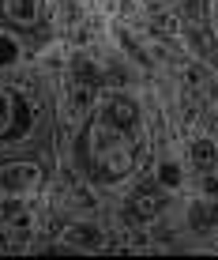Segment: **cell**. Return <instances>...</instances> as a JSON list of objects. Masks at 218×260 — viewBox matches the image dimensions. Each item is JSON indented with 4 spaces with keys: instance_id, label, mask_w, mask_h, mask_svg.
I'll return each instance as SVG.
<instances>
[{
    "instance_id": "cell-1",
    "label": "cell",
    "mask_w": 218,
    "mask_h": 260,
    "mask_svg": "<svg viewBox=\"0 0 218 260\" xmlns=\"http://www.w3.org/2000/svg\"><path fill=\"white\" fill-rule=\"evenodd\" d=\"M154 136L109 117L102 106L87 113L60 143V166L98 192H121L151 162Z\"/></svg>"
},
{
    "instance_id": "cell-2",
    "label": "cell",
    "mask_w": 218,
    "mask_h": 260,
    "mask_svg": "<svg viewBox=\"0 0 218 260\" xmlns=\"http://www.w3.org/2000/svg\"><path fill=\"white\" fill-rule=\"evenodd\" d=\"M19 151H57V72L38 57L15 72H0V155Z\"/></svg>"
},
{
    "instance_id": "cell-3",
    "label": "cell",
    "mask_w": 218,
    "mask_h": 260,
    "mask_svg": "<svg viewBox=\"0 0 218 260\" xmlns=\"http://www.w3.org/2000/svg\"><path fill=\"white\" fill-rule=\"evenodd\" d=\"M57 151H19L0 155V196L4 200H30L42 196L57 177Z\"/></svg>"
},
{
    "instance_id": "cell-4",
    "label": "cell",
    "mask_w": 218,
    "mask_h": 260,
    "mask_svg": "<svg viewBox=\"0 0 218 260\" xmlns=\"http://www.w3.org/2000/svg\"><path fill=\"white\" fill-rule=\"evenodd\" d=\"M0 23L15 26L26 38H34L42 49L53 46V42H64L53 0H0Z\"/></svg>"
},
{
    "instance_id": "cell-5",
    "label": "cell",
    "mask_w": 218,
    "mask_h": 260,
    "mask_svg": "<svg viewBox=\"0 0 218 260\" xmlns=\"http://www.w3.org/2000/svg\"><path fill=\"white\" fill-rule=\"evenodd\" d=\"M38 53H42V46L34 38H26L15 26L0 23V72H15V68L30 64Z\"/></svg>"
},
{
    "instance_id": "cell-6",
    "label": "cell",
    "mask_w": 218,
    "mask_h": 260,
    "mask_svg": "<svg viewBox=\"0 0 218 260\" xmlns=\"http://www.w3.org/2000/svg\"><path fill=\"white\" fill-rule=\"evenodd\" d=\"M203 23H207V34H211V42L218 49V0H203Z\"/></svg>"
},
{
    "instance_id": "cell-7",
    "label": "cell",
    "mask_w": 218,
    "mask_h": 260,
    "mask_svg": "<svg viewBox=\"0 0 218 260\" xmlns=\"http://www.w3.org/2000/svg\"><path fill=\"white\" fill-rule=\"evenodd\" d=\"M87 4H90V8H94V12H109V8H113V4H117V0H87Z\"/></svg>"
}]
</instances>
